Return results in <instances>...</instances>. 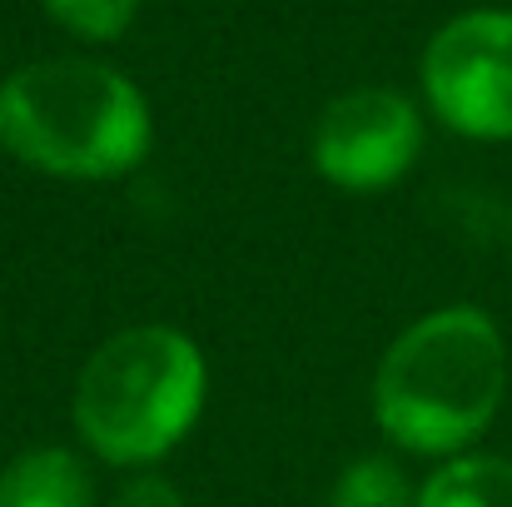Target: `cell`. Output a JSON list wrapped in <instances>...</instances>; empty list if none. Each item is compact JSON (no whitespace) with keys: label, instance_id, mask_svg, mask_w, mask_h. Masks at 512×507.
Returning <instances> with one entry per match:
<instances>
[{"label":"cell","instance_id":"4","mask_svg":"<svg viewBox=\"0 0 512 507\" xmlns=\"http://www.w3.org/2000/svg\"><path fill=\"white\" fill-rule=\"evenodd\" d=\"M423 90L448 130L512 140V10H468L423 50Z\"/></svg>","mask_w":512,"mask_h":507},{"label":"cell","instance_id":"8","mask_svg":"<svg viewBox=\"0 0 512 507\" xmlns=\"http://www.w3.org/2000/svg\"><path fill=\"white\" fill-rule=\"evenodd\" d=\"M329 507H413L403 473L388 458H358L339 483Z\"/></svg>","mask_w":512,"mask_h":507},{"label":"cell","instance_id":"9","mask_svg":"<svg viewBox=\"0 0 512 507\" xmlns=\"http://www.w3.org/2000/svg\"><path fill=\"white\" fill-rule=\"evenodd\" d=\"M70 35H85V40H115L130 30L140 0H40Z\"/></svg>","mask_w":512,"mask_h":507},{"label":"cell","instance_id":"2","mask_svg":"<svg viewBox=\"0 0 512 507\" xmlns=\"http://www.w3.org/2000/svg\"><path fill=\"white\" fill-rule=\"evenodd\" d=\"M0 150L60 179H115L150 150V105L110 65L35 60L0 80Z\"/></svg>","mask_w":512,"mask_h":507},{"label":"cell","instance_id":"3","mask_svg":"<svg viewBox=\"0 0 512 507\" xmlns=\"http://www.w3.org/2000/svg\"><path fill=\"white\" fill-rule=\"evenodd\" d=\"M204 383V353L189 334L165 324L125 329L105 338L80 368L75 428L105 463L145 468L194 428Z\"/></svg>","mask_w":512,"mask_h":507},{"label":"cell","instance_id":"10","mask_svg":"<svg viewBox=\"0 0 512 507\" xmlns=\"http://www.w3.org/2000/svg\"><path fill=\"white\" fill-rule=\"evenodd\" d=\"M115 507H184V498H179L174 483L155 478V473H140V478H130L115 493Z\"/></svg>","mask_w":512,"mask_h":507},{"label":"cell","instance_id":"1","mask_svg":"<svg viewBox=\"0 0 512 507\" xmlns=\"http://www.w3.org/2000/svg\"><path fill=\"white\" fill-rule=\"evenodd\" d=\"M503 388L508 348L498 324L473 304H453L388 343L373 378V413L413 453H458L493 423Z\"/></svg>","mask_w":512,"mask_h":507},{"label":"cell","instance_id":"6","mask_svg":"<svg viewBox=\"0 0 512 507\" xmlns=\"http://www.w3.org/2000/svg\"><path fill=\"white\" fill-rule=\"evenodd\" d=\"M0 507H90V478L65 448H30L0 473Z\"/></svg>","mask_w":512,"mask_h":507},{"label":"cell","instance_id":"5","mask_svg":"<svg viewBox=\"0 0 512 507\" xmlns=\"http://www.w3.org/2000/svg\"><path fill=\"white\" fill-rule=\"evenodd\" d=\"M423 150L418 110L398 90H348L314 130V169L353 194L388 189L403 179Z\"/></svg>","mask_w":512,"mask_h":507},{"label":"cell","instance_id":"7","mask_svg":"<svg viewBox=\"0 0 512 507\" xmlns=\"http://www.w3.org/2000/svg\"><path fill=\"white\" fill-rule=\"evenodd\" d=\"M413 507H512L508 458H453L438 468Z\"/></svg>","mask_w":512,"mask_h":507}]
</instances>
